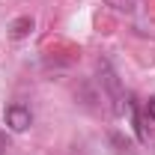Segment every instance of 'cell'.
Here are the masks:
<instances>
[{
	"instance_id": "cell-4",
	"label": "cell",
	"mask_w": 155,
	"mask_h": 155,
	"mask_svg": "<svg viewBox=\"0 0 155 155\" xmlns=\"http://www.w3.org/2000/svg\"><path fill=\"white\" fill-rule=\"evenodd\" d=\"M30 30H33V18H27V15H21V18H15L12 24H9V33H12V39H24V36H30Z\"/></svg>"
},
{
	"instance_id": "cell-2",
	"label": "cell",
	"mask_w": 155,
	"mask_h": 155,
	"mask_svg": "<svg viewBox=\"0 0 155 155\" xmlns=\"http://www.w3.org/2000/svg\"><path fill=\"white\" fill-rule=\"evenodd\" d=\"M3 122L12 128V131H27L33 125V110L24 104V101H12L3 107Z\"/></svg>"
},
{
	"instance_id": "cell-1",
	"label": "cell",
	"mask_w": 155,
	"mask_h": 155,
	"mask_svg": "<svg viewBox=\"0 0 155 155\" xmlns=\"http://www.w3.org/2000/svg\"><path fill=\"white\" fill-rule=\"evenodd\" d=\"M98 84L104 87V93L110 96L114 101V114H125V104H128V96L122 93V87H119V75L114 72V66L107 63V60H98Z\"/></svg>"
},
{
	"instance_id": "cell-3",
	"label": "cell",
	"mask_w": 155,
	"mask_h": 155,
	"mask_svg": "<svg viewBox=\"0 0 155 155\" xmlns=\"http://www.w3.org/2000/svg\"><path fill=\"white\" fill-rule=\"evenodd\" d=\"M104 6H110L119 15H137L146 6V0H104Z\"/></svg>"
},
{
	"instance_id": "cell-6",
	"label": "cell",
	"mask_w": 155,
	"mask_h": 155,
	"mask_svg": "<svg viewBox=\"0 0 155 155\" xmlns=\"http://www.w3.org/2000/svg\"><path fill=\"white\" fill-rule=\"evenodd\" d=\"M6 152V134H3V131H0V155Z\"/></svg>"
},
{
	"instance_id": "cell-5",
	"label": "cell",
	"mask_w": 155,
	"mask_h": 155,
	"mask_svg": "<svg viewBox=\"0 0 155 155\" xmlns=\"http://www.w3.org/2000/svg\"><path fill=\"white\" fill-rule=\"evenodd\" d=\"M143 122H155V96L143 101Z\"/></svg>"
}]
</instances>
